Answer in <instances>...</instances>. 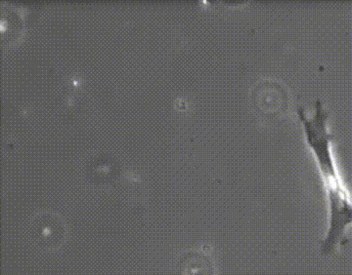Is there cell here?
Listing matches in <instances>:
<instances>
[{"label": "cell", "mask_w": 352, "mask_h": 275, "mask_svg": "<svg viewBox=\"0 0 352 275\" xmlns=\"http://www.w3.org/2000/svg\"><path fill=\"white\" fill-rule=\"evenodd\" d=\"M298 117L327 198L328 226L321 242V252L330 255L344 243L347 230L352 226V198L333 156V135L329 129L330 115L323 101L320 99L315 101L312 115H308L305 108L300 106Z\"/></svg>", "instance_id": "6da1fadb"}, {"label": "cell", "mask_w": 352, "mask_h": 275, "mask_svg": "<svg viewBox=\"0 0 352 275\" xmlns=\"http://www.w3.org/2000/svg\"><path fill=\"white\" fill-rule=\"evenodd\" d=\"M32 237L36 243L44 248H56L64 239V228L54 217L39 218L32 228Z\"/></svg>", "instance_id": "7a4b0ae2"}, {"label": "cell", "mask_w": 352, "mask_h": 275, "mask_svg": "<svg viewBox=\"0 0 352 275\" xmlns=\"http://www.w3.org/2000/svg\"><path fill=\"white\" fill-rule=\"evenodd\" d=\"M180 275H214V265L205 254L189 253L180 262Z\"/></svg>", "instance_id": "3957f363"}]
</instances>
